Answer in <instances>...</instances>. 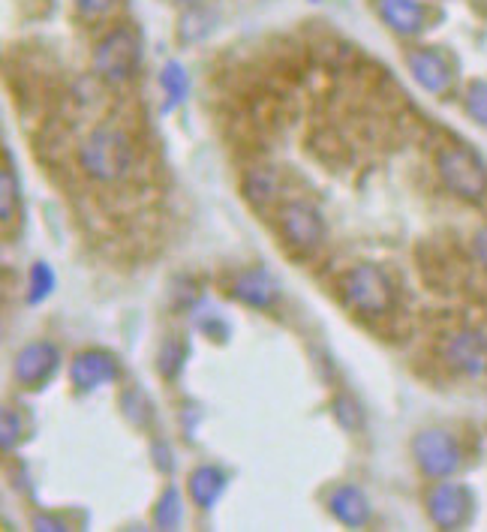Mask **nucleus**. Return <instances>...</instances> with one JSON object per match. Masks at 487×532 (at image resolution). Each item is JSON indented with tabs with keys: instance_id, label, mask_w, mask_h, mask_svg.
<instances>
[{
	"instance_id": "1",
	"label": "nucleus",
	"mask_w": 487,
	"mask_h": 532,
	"mask_svg": "<svg viewBox=\"0 0 487 532\" xmlns=\"http://www.w3.org/2000/svg\"><path fill=\"white\" fill-rule=\"evenodd\" d=\"M79 166L100 184H118L133 169V142L124 130L103 124L91 130L79 145Z\"/></svg>"
},
{
	"instance_id": "2",
	"label": "nucleus",
	"mask_w": 487,
	"mask_h": 532,
	"mask_svg": "<svg viewBox=\"0 0 487 532\" xmlns=\"http://www.w3.org/2000/svg\"><path fill=\"white\" fill-rule=\"evenodd\" d=\"M340 289H343V301L358 316L382 319L394 310V286H391L388 274L373 262H361V265L349 268Z\"/></svg>"
},
{
	"instance_id": "3",
	"label": "nucleus",
	"mask_w": 487,
	"mask_h": 532,
	"mask_svg": "<svg viewBox=\"0 0 487 532\" xmlns=\"http://www.w3.org/2000/svg\"><path fill=\"white\" fill-rule=\"evenodd\" d=\"M436 172L442 184L463 202H481L487 196V166L463 145H448L436 154Z\"/></svg>"
},
{
	"instance_id": "4",
	"label": "nucleus",
	"mask_w": 487,
	"mask_h": 532,
	"mask_svg": "<svg viewBox=\"0 0 487 532\" xmlns=\"http://www.w3.org/2000/svg\"><path fill=\"white\" fill-rule=\"evenodd\" d=\"M277 223H280V235H283L286 247L301 256H310L313 250H319L328 235L319 208L304 199L283 202L277 211Z\"/></svg>"
},
{
	"instance_id": "5",
	"label": "nucleus",
	"mask_w": 487,
	"mask_h": 532,
	"mask_svg": "<svg viewBox=\"0 0 487 532\" xmlns=\"http://www.w3.org/2000/svg\"><path fill=\"white\" fill-rule=\"evenodd\" d=\"M139 40L133 31L127 28H115L112 34H106L94 52V73L109 82V85H124L136 76L139 70Z\"/></svg>"
},
{
	"instance_id": "6",
	"label": "nucleus",
	"mask_w": 487,
	"mask_h": 532,
	"mask_svg": "<svg viewBox=\"0 0 487 532\" xmlns=\"http://www.w3.org/2000/svg\"><path fill=\"white\" fill-rule=\"evenodd\" d=\"M412 457L427 478H451L460 469V445L445 430H421L412 436Z\"/></svg>"
},
{
	"instance_id": "7",
	"label": "nucleus",
	"mask_w": 487,
	"mask_h": 532,
	"mask_svg": "<svg viewBox=\"0 0 487 532\" xmlns=\"http://www.w3.org/2000/svg\"><path fill=\"white\" fill-rule=\"evenodd\" d=\"M442 361L457 376H466V379L487 376V337L472 328L448 334L442 340Z\"/></svg>"
},
{
	"instance_id": "8",
	"label": "nucleus",
	"mask_w": 487,
	"mask_h": 532,
	"mask_svg": "<svg viewBox=\"0 0 487 532\" xmlns=\"http://www.w3.org/2000/svg\"><path fill=\"white\" fill-rule=\"evenodd\" d=\"M427 502V514L439 529H463L466 520L472 517V493L463 484L445 481L439 478V484H433L424 496Z\"/></svg>"
},
{
	"instance_id": "9",
	"label": "nucleus",
	"mask_w": 487,
	"mask_h": 532,
	"mask_svg": "<svg viewBox=\"0 0 487 532\" xmlns=\"http://www.w3.org/2000/svg\"><path fill=\"white\" fill-rule=\"evenodd\" d=\"M58 367H61V349L52 340H34L16 355L13 373L22 388L37 391L58 373Z\"/></svg>"
},
{
	"instance_id": "10",
	"label": "nucleus",
	"mask_w": 487,
	"mask_h": 532,
	"mask_svg": "<svg viewBox=\"0 0 487 532\" xmlns=\"http://www.w3.org/2000/svg\"><path fill=\"white\" fill-rule=\"evenodd\" d=\"M121 373L118 367V358L106 349H88V352H79L70 364V382L79 388V391H97L109 382H115Z\"/></svg>"
},
{
	"instance_id": "11",
	"label": "nucleus",
	"mask_w": 487,
	"mask_h": 532,
	"mask_svg": "<svg viewBox=\"0 0 487 532\" xmlns=\"http://www.w3.org/2000/svg\"><path fill=\"white\" fill-rule=\"evenodd\" d=\"M229 295L235 301L247 304V307L271 310L280 301V286H277V280L265 268H247V271H238L232 277Z\"/></svg>"
},
{
	"instance_id": "12",
	"label": "nucleus",
	"mask_w": 487,
	"mask_h": 532,
	"mask_svg": "<svg viewBox=\"0 0 487 532\" xmlns=\"http://www.w3.org/2000/svg\"><path fill=\"white\" fill-rule=\"evenodd\" d=\"M406 67H409L412 79L430 94H445L451 88V64L436 49H427V46L412 49L406 55Z\"/></svg>"
},
{
	"instance_id": "13",
	"label": "nucleus",
	"mask_w": 487,
	"mask_h": 532,
	"mask_svg": "<svg viewBox=\"0 0 487 532\" xmlns=\"http://www.w3.org/2000/svg\"><path fill=\"white\" fill-rule=\"evenodd\" d=\"M328 508L343 526H352V529H358L370 520V499L355 484H337L328 493Z\"/></svg>"
},
{
	"instance_id": "14",
	"label": "nucleus",
	"mask_w": 487,
	"mask_h": 532,
	"mask_svg": "<svg viewBox=\"0 0 487 532\" xmlns=\"http://www.w3.org/2000/svg\"><path fill=\"white\" fill-rule=\"evenodd\" d=\"M379 16L400 37L418 34L424 28V19H427L418 0H379Z\"/></svg>"
},
{
	"instance_id": "15",
	"label": "nucleus",
	"mask_w": 487,
	"mask_h": 532,
	"mask_svg": "<svg viewBox=\"0 0 487 532\" xmlns=\"http://www.w3.org/2000/svg\"><path fill=\"white\" fill-rule=\"evenodd\" d=\"M241 190H244V199L253 208L265 211L280 199V175L268 166H253V169H247V175L241 181Z\"/></svg>"
},
{
	"instance_id": "16",
	"label": "nucleus",
	"mask_w": 487,
	"mask_h": 532,
	"mask_svg": "<svg viewBox=\"0 0 487 532\" xmlns=\"http://www.w3.org/2000/svg\"><path fill=\"white\" fill-rule=\"evenodd\" d=\"M226 484H229L226 472L217 469V466H208V463H205V466H196V469L190 472L187 490H190V499H193L199 508H214L217 499L223 496Z\"/></svg>"
},
{
	"instance_id": "17",
	"label": "nucleus",
	"mask_w": 487,
	"mask_h": 532,
	"mask_svg": "<svg viewBox=\"0 0 487 532\" xmlns=\"http://www.w3.org/2000/svg\"><path fill=\"white\" fill-rule=\"evenodd\" d=\"M160 88H163V94H166L163 112H172L178 103L187 100V91H190V76H187V70H184L178 61H166V67L160 70Z\"/></svg>"
},
{
	"instance_id": "18",
	"label": "nucleus",
	"mask_w": 487,
	"mask_h": 532,
	"mask_svg": "<svg viewBox=\"0 0 487 532\" xmlns=\"http://www.w3.org/2000/svg\"><path fill=\"white\" fill-rule=\"evenodd\" d=\"M181 517H184V502H181V490L175 484H169L157 505H154V523L160 529H178L181 526Z\"/></svg>"
},
{
	"instance_id": "19",
	"label": "nucleus",
	"mask_w": 487,
	"mask_h": 532,
	"mask_svg": "<svg viewBox=\"0 0 487 532\" xmlns=\"http://www.w3.org/2000/svg\"><path fill=\"white\" fill-rule=\"evenodd\" d=\"M55 286H58V277H55V268L49 265V262H34L31 265V277H28V304L31 307H37V304H43L52 292H55Z\"/></svg>"
},
{
	"instance_id": "20",
	"label": "nucleus",
	"mask_w": 487,
	"mask_h": 532,
	"mask_svg": "<svg viewBox=\"0 0 487 532\" xmlns=\"http://www.w3.org/2000/svg\"><path fill=\"white\" fill-rule=\"evenodd\" d=\"M211 28H214V13H208L202 7H190L178 22V37L184 43H199L211 34Z\"/></svg>"
},
{
	"instance_id": "21",
	"label": "nucleus",
	"mask_w": 487,
	"mask_h": 532,
	"mask_svg": "<svg viewBox=\"0 0 487 532\" xmlns=\"http://www.w3.org/2000/svg\"><path fill=\"white\" fill-rule=\"evenodd\" d=\"M184 361H187V343L181 337L163 340V346L157 352V370H160V376L178 379V373L184 370Z\"/></svg>"
},
{
	"instance_id": "22",
	"label": "nucleus",
	"mask_w": 487,
	"mask_h": 532,
	"mask_svg": "<svg viewBox=\"0 0 487 532\" xmlns=\"http://www.w3.org/2000/svg\"><path fill=\"white\" fill-rule=\"evenodd\" d=\"M331 412H334V418L343 430H361L364 427V409L358 406V400L352 394H334Z\"/></svg>"
},
{
	"instance_id": "23",
	"label": "nucleus",
	"mask_w": 487,
	"mask_h": 532,
	"mask_svg": "<svg viewBox=\"0 0 487 532\" xmlns=\"http://www.w3.org/2000/svg\"><path fill=\"white\" fill-rule=\"evenodd\" d=\"M16 208H19V181L10 172V166H4V172H0V220H4V226H10Z\"/></svg>"
},
{
	"instance_id": "24",
	"label": "nucleus",
	"mask_w": 487,
	"mask_h": 532,
	"mask_svg": "<svg viewBox=\"0 0 487 532\" xmlns=\"http://www.w3.org/2000/svg\"><path fill=\"white\" fill-rule=\"evenodd\" d=\"M466 112L478 127H487V82H472L466 88Z\"/></svg>"
},
{
	"instance_id": "25",
	"label": "nucleus",
	"mask_w": 487,
	"mask_h": 532,
	"mask_svg": "<svg viewBox=\"0 0 487 532\" xmlns=\"http://www.w3.org/2000/svg\"><path fill=\"white\" fill-rule=\"evenodd\" d=\"M19 439H22V415L13 406H7L4 418H0V448L13 451L19 445Z\"/></svg>"
},
{
	"instance_id": "26",
	"label": "nucleus",
	"mask_w": 487,
	"mask_h": 532,
	"mask_svg": "<svg viewBox=\"0 0 487 532\" xmlns=\"http://www.w3.org/2000/svg\"><path fill=\"white\" fill-rule=\"evenodd\" d=\"M121 403H124V415H127L133 424H145V421H148L151 409H148V400H145V394H142V391H136V388L124 391Z\"/></svg>"
},
{
	"instance_id": "27",
	"label": "nucleus",
	"mask_w": 487,
	"mask_h": 532,
	"mask_svg": "<svg viewBox=\"0 0 487 532\" xmlns=\"http://www.w3.org/2000/svg\"><path fill=\"white\" fill-rule=\"evenodd\" d=\"M76 10L85 16V19H100V16H109L115 0H73Z\"/></svg>"
},
{
	"instance_id": "28",
	"label": "nucleus",
	"mask_w": 487,
	"mask_h": 532,
	"mask_svg": "<svg viewBox=\"0 0 487 532\" xmlns=\"http://www.w3.org/2000/svg\"><path fill=\"white\" fill-rule=\"evenodd\" d=\"M34 529L37 532H67L70 526H67V520L61 517V514H49V511H40V514H34Z\"/></svg>"
},
{
	"instance_id": "29",
	"label": "nucleus",
	"mask_w": 487,
	"mask_h": 532,
	"mask_svg": "<svg viewBox=\"0 0 487 532\" xmlns=\"http://www.w3.org/2000/svg\"><path fill=\"white\" fill-rule=\"evenodd\" d=\"M202 331L205 334H211V337H217L220 343L226 340V334H229V325L220 319V316H211V319H202Z\"/></svg>"
},
{
	"instance_id": "30",
	"label": "nucleus",
	"mask_w": 487,
	"mask_h": 532,
	"mask_svg": "<svg viewBox=\"0 0 487 532\" xmlns=\"http://www.w3.org/2000/svg\"><path fill=\"white\" fill-rule=\"evenodd\" d=\"M472 250H475V259L481 262V268L487 271V226H481L472 238Z\"/></svg>"
},
{
	"instance_id": "31",
	"label": "nucleus",
	"mask_w": 487,
	"mask_h": 532,
	"mask_svg": "<svg viewBox=\"0 0 487 532\" xmlns=\"http://www.w3.org/2000/svg\"><path fill=\"white\" fill-rule=\"evenodd\" d=\"M151 451H154V466H157V469H163V472H169V469H172V454H169V445H166V442H154V445H151Z\"/></svg>"
},
{
	"instance_id": "32",
	"label": "nucleus",
	"mask_w": 487,
	"mask_h": 532,
	"mask_svg": "<svg viewBox=\"0 0 487 532\" xmlns=\"http://www.w3.org/2000/svg\"><path fill=\"white\" fill-rule=\"evenodd\" d=\"M178 4H184V7H202L205 0H178Z\"/></svg>"
}]
</instances>
